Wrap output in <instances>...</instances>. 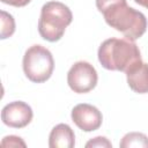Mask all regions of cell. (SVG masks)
I'll return each instance as SVG.
<instances>
[{
    "label": "cell",
    "mask_w": 148,
    "mask_h": 148,
    "mask_svg": "<svg viewBox=\"0 0 148 148\" xmlns=\"http://www.w3.org/2000/svg\"><path fill=\"white\" fill-rule=\"evenodd\" d=\"M97 9L105 22L127 39L136 40L147 30V18L143 13L130 7L126 0H96Z\"/></svg>",
    "instance_id": "obj_1"
},
{
    "label": "cell",
    "mask_w": 148,
    "mask_h": 148,
    "mask_svg": "<svg viewBox=\"0 0 148 148\" xmlns=\"http://www.w3.org/2000/svg\"><path fill=\"white\" fill-rule=\"evenodd\" d=\"M98 61L109 71L127 73L138 64L142 62L138 45L127 38H109L98 47Z\"/></svg>",
    "instance_id": "obj_2"
},
{
    "label": "cell",
    "mask_w": 148,
    "mask_h": 148,
    "mask_svg": "<svg viewBox=\"0 0 148 148\" xmlns=\"http://www.w3.org/2000/svg\"><path fill=\"white\" fill-rule=\"evenodd\" d=\"M71 9L60 1H49L43 5L38 20V32L47 42L59 40L66 28L72 23Z\"/></svg>",
    "instance_id": "obj_3"
},
{
    "label": "cell",
    "mask_w": 148,
    "mask_h": 148,
    "mask_svg": "<svg viewBox=\"0 0 148 148\" xmlns=\"http://www.w3.org/2000/svg\"><path fill=\"white\" fill-rule=\"evenodd\" d=\"M22 66L25 76L31 82L42 83L51 77L54 69V60L46 47L35 44L25 51Z\"/></svg>",
    "instance_id": "obj_4"
},
{
    "label": "cell",
    "mask_w": 148,
    "mask_h": 148,
    "mask_svg": "<svg viewBox=\"0 0 148 148\" xmlns=\"http://www.w3.org/2000/svg\"><path fill=\"white\" fill-rule=\"evenodd\" d=\"M97 72L88 61L75 62L67 73V83L69 88L77 94H84L92 90L97 84Z\"/></svg>",
    "instance_id": "obj_5"
},
{
    "label": "cell",
    "mask_w": 148,
    "mask_h": 148,
    "mask_svg": "<svg viewBox=\"0 0 148 148\" xmlns=\"http://www.w3.org/2000/svg\"><path fill=\"white\" fill-rule=\"evenodd\" d=\"M34 112L29 104L15 101L6 104L1 111V120L5 125L13 128H23L32 120Z\"/></svg>",
    "instance_id": "obj_6"
},
{
    "label": "cell",
    "mask_w": 148,
    "mask_h": 148,
    "mask_svg": "<svg viewBox=\"0 0 148 148\" xmlns=\"http://www.w3.org/2000/svg\"><path fill=\"white\" fill-rule=\"evenodd\" d=\"M71 117L74 124L84 132H92L98 130L103 121L101 111L96 106L87 103H80L75 105L72 109Z\"/></svg>",
    "instance_id": "obj_7"
},
{
    "label": "cell",
    "mask_w": 148,
    "mask_h": 148,
    "mask_svg": "<svg viewBox=\"0 0 148 148\" xmlns=\"http://www.w3.org/2000/svg\"><path fill=\"white\" fill-rule=\"evenodd\" d=\"M75 145L74 131L67 124L56 125L49 136L50 148H73Z\"/></svg>",
    "instance_id": "obj_8"
},
{
    "label": "cell",
    "mask_w": 148,
    "mask_h": 148,
    "mask_svg": "<svg viewBox=\"0 0 148 148\" xmlns=\"http://www.w3.org/2000/svg\"><path fill=\"white\" fill-rule=\"evenodd\" d=\"M127 84L138 94L148 92V64L140 62L126 73Z\"/></svg>",
    "instance_id": "obj_9"
},
{
    "label": "cell",
    "mask_w": 148,
    "mask_h": 148,
    "mask_svg": "<svg viewBox=\"0 0 148 148\" xmlns=\"http://www.w3.org/2000/svg\"><path fill=\"white\" fill-rule=\"evenodd\" d=\"M121 148H147L148 147V136L140 132H130L125 134L119 143Z\"/></svg>",
    "instance_id": "obj_10"
},
{
    "label": "cell",
    "mask_w": 148,
    "mask_h": 148,
    "mask_svg": "<svg viewBox=\"0 0 148 148\" xmlns=\"http://www.w3.org/2000/svg\"><path fill=\"white\" fill-rule=\"evenodd\" d=\"M15 31V21L10 14L1 10V39L10 37Z\"/></svg>",
    "instance_id": "obj_11"
},
{
    "label": "cell",
    "mask_w": 148,
    "mask_h": 148,
    "mask_svg": "<svg viewBox=\"0 0 148 148\" xmlns=\"http://www.w3.org/2000/svg\"><path fill=\"white\" fill-rule=\"evenodd\" d=\"M1 146L2 147H25V142L16 135H8L5 136L1 141Z\"/></svg>",
    "instance_id": "obj_12"
},
{
    "label": "cell",
    "mask_w": 148,
    "mask_h": 148,
    "mask_svg": "<svg viewBox=\"0 0 148 148\" xmlns=\"http://www.w3.org/2000/svg\"><path fill=\"white\" fill-rule=\"evenodd\" d=\"M86 147L89 148V147H106V148H110L112 147V143L105 138V136H96L94 139H91L90 141H88L86 143Z\"/></svg>",
    "instance_id": "obj_13"
},
{
    "label": "cell",
    "mask_w": 148,
    "mask_h": 148,
    "mask_svg": "<svg viewBox=\"0 0 148 148\" xmlns=\"http://www.w3.org/2000/svg\"><path fill=\"white\" fill-rule=\"evenodd\" d=\"M1 1L6 5H10L14 7H23L27 6L31 0H1Z\"/></svg>",
    "instance_id": "obj_14"
},
{
    "label": "cell",
    "mask_w": 148,
    "mask_h": 148,
    "mask_svg": "<svg viewBox=\"0 0 148 148\" xmlns=\"http://www.w3.org/2000/svg\"><path fill=\"white\" fill-rule=\"evenodd\" d=\"M138 5H140V6H143V7H146L147 9H148V0H134Z\"/></svg>",
    "instance_id": "obj_15"
}]
</instances>
